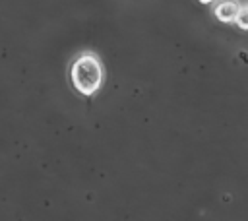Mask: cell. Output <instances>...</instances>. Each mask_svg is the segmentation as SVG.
Masks as SVG:
<instances>
[{
    "instance_id": "cell-1",
    "label": "cell",
    "mask_w": 248,
    "mask_h": 221,
    "mask_svg": "<svg viewBox=\"0 0 248 221\" xmlns=\"http://www.w3.org/2000/svg\"><path fill=\"white\" fill-rule=\"evenodd\" d=\"M70 83L81 95H93L103 83L101 62L93 54H81L70 64Z\"/></svg>"
},
{
    "instance_id": "cell-4",
    "label": "cell",
    "mask_w": 248,
    "mask_h": 221,
    "mask_svg": "<svg viewBox=\"0 0 248 221\" xmlns=\"http://www.w3.org/2000/svg\"><path fill=\"white\" fill-rule=\"evenodd\" d=\"M202 4H209V2H213V0H200Z\"/></svg>"
},
{
    "instance_id": "cell-2",
    "label": "cell",
    "mask_w": 248,
    "mask_h": 221,
    "mask_svg": "<svg viewBox=\"0 0 248 221\" xmlns=\"http://www.w3.org/2000/svg\"><path fill=\"white\" fill-rule=\"evenodd\" d=\"M238 10H240V6H238L236 2H232V0H223V2L215 8V16H217V19L229 23V21H234Z\"/></svg>"
},
{
    "instance_id": "cell-3",
    "label": "cell",
    "mask_w": 248,
    "mask_h": 221,
    "mask_svg": "<svg viewBox=\"0 0 248 221\" xmlns=\"http://www.w3.org/2000/svg\"><path fill=\"white\" fill-rule=\"evenodd\" d=\"M234 19H238V23H240V27L244 29V27H246V10H244V8H240Z\"/></svg>"
}]
</instances>
